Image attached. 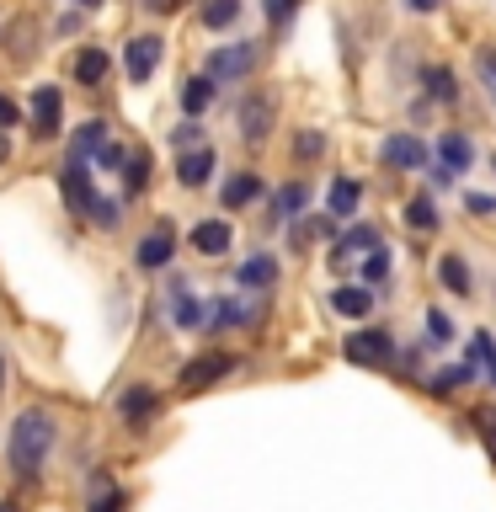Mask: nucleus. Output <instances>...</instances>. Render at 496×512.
Masks as SVG:
<instances>
[{"instance_id": "1", "label": "nucleus", "mask_w": 496, "mask_h": 512, "mask_svg": "<svg viewBox=\"0 0 496 512\" xmlns=\"http://www.w3.org/2000/svg\"><path fill=\"white\" fill-rule=\"evenodd\" d=\"M48 448H54V416L48 411H22L11 422V438H6V459H11V470L22 475V480H32L43 470V459H48Z\"/></svg>"}, {"instance_id": "2", "label": "nucleus", "mask_w": 496, "mask_h": 512, "mask_svg": "<svg viewBox=\"0 0 496 512\" xmlns=\"http://www.w3.org/2000/svg\"><path fill=\"white\" fill-rule=\"evenodd\" d=\"M256 59H262V43L246 38V43H224L208 54V80H240L256 70Z\"/></svg>"}, {"instance_id": "3", "label": "nucleus", "mask_w": 496, "mask_h": 512, "mask_svg": "<svg viewBox=\"0 0 496 512\" xmlns=\"http://www.w3.org/2000/svg\"><path fill=\"white\" fill-rule=\"evenodd\" d=\"M235 368V358L230 352H198L192 363H182V374H176V384H182L187 395H198V390H208V384H219L224 374Z\"/></svg>"}, {"instance_id": "4", "label": "nucleus", "mask_w": 496, "mask_h": 512, "mask_svg": "<svg viewBox=\"0 0 496 512\" xmlns=\"http://www.w3.org/2000/svg\"><path fill=\"white\" fill-rule=\"evenodd\" d=\"M342 352H347V363L384 368V363L395 358V342H390V331H352L347 342H342Z\"/></svg>"}, {"instance_id": "5", "label": "nucleus", "mask_w": 496, "mask_h": 512, "mask_svg": "<svg viewBox=\"0 0 496 512\" xmlns=\"http://www.w3.org/2000/svg\"><path fill=\"white\" fill-rule=\"evenodd\" d=\"M59 123H64V96H59V86H38V91H32V134H38V139H54Z\"/></svg>"}, {"instance_id": "6", "label": "nucleus", "mask_w": 496, "mask_h": 512, "mask_svg": "<svg viewBox=\"0 0 496 512\" xmlns=\"http://www.w3.org/2000/svg\"><path fill=\"white\" fill-rule=\"evenodd\" d=\"M272 118H278V96H272V91L246 96V102H240V134H246V139H267L272 134Z\"/></svg>"}, {"instance_id": "7", "label": "nucleus", "mask_w": 496, "mask_h": 512, "mask_svg": "<svg viewBox=\"0 0 496 512\" xmlns=\"http://www.w3.org/2000/svg\"><path fill=\"white\" fill-rule=\"evenodd\" d=\"M59 182H64V203H70L80 219H86V214H91V203H96V192H91V171L80 166V160H64Z\"/></svg>"}, {"instance_id": "8", "label": "nucleus", "mask_w": 496, "mask_h": 512, "mask_svg": "<svg viewBox=\"0 0 496 512\" xmlns=\"http://www.w3.org/2000/svg\"><path fill=\"white\" fill-rule=\"evenodd\" d=\"M134 256H139V267H144V272H160V267H166L171 256H176V230H171V224H155V230L139 240V251H134Z\"/></svg>"}, {"instance_id": "9", "label": "nucleus", "mask_w": 496, "mask_h": 512, "mask_svg": "<svg viewBox=\"0 0 496 512\" xmlns=\"http://www.w3.org/2000/svg\"><path fill=\"white\" fill-rule=\"evenodd\" d=\"M379 155H384V166H395V171L427 166V144H422V139H411V134H390V139L379 144Z\"/></svg>"}, {"instance_id": "10", "label": "nucleus", "mask_w": 496, "mask_h": 512, "mask_svg": "<svg viewBox=\"0 0 496 512\" xmlns=\"http://www.w3.org/2000/svg\"><path fill=\"white\" fill-rule=\"evenodd\" d=\"M155 64H160V38H128V48H123V70H128V80H150L155 75Z\"/></svg>"}, {"instance_id": "11", "label": "nucleus", "mask_w": 496, "mask_h": 512, "mask_svg": "<svg viewBox=\"0 0 496 512\" xmlns=\"http://www.w3.org/2000/svg\"><path fill=\"white\" fill-rule=\"evenodd\" d=\"M219 166V155H214V144H198V150H182V160H176V182L182 187H203L208 182V171Z\"/></svg>"}, {"instance_id": "12", "label": "nucleus", "mask_w": 496, "mask_h": 512, "mask_svg": "<svg viewBox=\"0 0 496 512\" xmlns=\"http://www.w3.org/2000/svg\"><path fill=\"white\" fill-rule=\"evenodd\" d=\"M118 416H123L128 427H144L155 416V395L144 390V384H128V390L118 395Z\"/></svg>"}, {"instance_id": "13", "label": "nucleus", "mask_w": 496, "mask_h": 512, "mask_svg": "<svg viewBox=\"0 0 496 512\" xmlns=\"http://www.w3.org/2000/svg\"><path fill=\"white\" fill-rule=\"evenodd\" d=\"M192 246H198L203 256H219V251H230V224H224V219H203L198 230H192Z\"/></svg>"}, {"instance_id": "14", "label": "nucleus", "mask_w": 496, "mask_h": 512, "mask_svg": "<svg viewBox=\"0 0 496 512\" xmlns=\"http://www.w3.org/2000/svg\"><path fill=\"white\" fill-rule=\"evenodd\" d=\"M102 144H107V123H102V118H91V123L75 134L70 160H80V166H86V160H96V150H102Z\"/></svg>"}, {"instance_id": "15", "label": "nucleus", "mask_w": 496, "mask_h": 512, "mask_svg": "<svg viewBox=\"0 0 496 512\" xmlns=\"http://www.w3.org/2000/svg\"><path fill=\"white\" fill-rule=\"evenodd\" d=\"M438 160H443V171H464L475 160V144L464 139V134H443L438 139Z\"/></svg>"}, {"instance_id": "16", "label": "nucleus", "mask_w": 496, "mask_h": 512, "mask_svg": "<svg viewBox=\"0 0 496 512\" xmlns=\"http://www.w3.org/2000/svg\"><path fill=\"white\" fill-rule=\"evenodd\" d=\"M240 283H246V288H272V283H278V262L262 256V251L246 256V262H240Z\"/></svg>"}, {"instance_id": "17", "label": "nucleus", "mask_w": 496, "mask_h": 512, "mask_svg": "<svg viewBox=\"0 0 496 512\" xmlns=\"http://www.w3.org/2000/svg\"><path fill=\"white\" fill-rule=\"evenodd\" d=\"M123 187H128V198H139V192L150 187V150L123 155Z\"/></svg>"}, {"instance_id": "18", "label": "nucleus", "mask_w": 496, "mask_h": 512, "mask_svg": "<svg viewBox=\"0 0 496 512\" xmlns=\"http://www.w3.org/2000/svg\"><path fill=\"white\" fill-rule=\"evenodd\" d=\"M379 246V230H374V224H358V230H347L342 240H336V262H347V256H358V251H374Z\"/></svg>"}, {"instance_id": "19", "label": "nucleus", "mask_w": 496, "mask_h": 512, "mask_svg": "<svg viewBox=\"0 0 496 512\" xmlns=\"http://www.w3.org/2000/svg\"><path fill=\"white\" fill-rule=\"evenodd\" d=\"M208 102H214V80H208V75H198V80H187V86H182V112L192 123H198V112H208Z\"/></svg>"}, {"instance_id": "20", "label": "nucleus", "mask_w": 496, "mask_h": 512, "mask_svg": "<svg viewBox=\"0 0 496 512\" xmlns=\"http://www.w3.org/2000/svg\"><path fill=\"white\" fill-rule=\"evenodd\" d=\"M336 304V315H347V320H363L368 310H374V299H368V288H336L331 294Z\"/></svg>"}, {"instance_id": "21", "label": "nucleus", "mask_w": 496, "mask_h": 512, "mask_svg": "<svg viewBox=\"0 0 496 512\" xmlns=\"http://www.w3.org/2000/svg\"><path fill=\"white\" fill-rule=\"evenodd\" d=\"M256 192H262V176H256V171H240V176H230V182H224V208L251 203Z\"/></svg>"}, {"instance_id": "22", "label": "nucleus", "mask_w": 496, "mask_h": 512, "mask_svg": "<svg viewBox=\"0 0 496 512\" xmlns=\"http://www.w3.org/2000/svg\"><path fill=\"white\" fill-rule=\"evenodd\" d=\"M358 198H363L358 182H331V192H326V203H331L336 219H352V214H358Z\"/></svg>"}, {"instance_id": "23", "label": "nucleus", "mask_w": 496, "mask_h": 512, "mask_svg": "<svg viewBox=\"0 0 496 512\" xmlns=\"http://www.w3.org/2000/svg\"><path fill=\"white\" fill-rule=\"evenodd\" d=\"M304 203H310V187H304V182H288L278 198H272V214H278V219H294Z\"/></svg>"}, {"instance_id": "24", "label": "nucleus", "mask_w": 496, "mask_h": 512, "mask_svg": "<svg viewBox=\"0 0 496 512\" xmlns=\"http://www.w3.org/2000/svg\"><path fill=\"white\" fill-rule=\"evenodd\" d=\"M438 278H443L448 294H470V267H464L459 256H443V262H438Z\"/></svg>"}, {"instance_id": "25", "label": "nucleus", "mask_w": 496, "mask_h": 512, "mask_svg": "<svg viewBox=\"0 0 496 512\" xmlns=\"http://www.w3.org/2000/svg\"><path fill=\"white\" fill-rule=\"evenodd\" d=\"M102 75H107V54H102V48H86V54L75 59V80H80V86H96Z\"/></svg>"}, {"instance_id": "26", "label": "nucleus", "mask_w": 496, "mask_h": 512, "mask_svg": "<svg viewBox=\"0 0 496 512\" xmlns=\"http://www.w3.org/2000/svg\"><path fill=\"white\" fill-rule=\"evenodd\" d=\"M406 219H411V230H438V203L422 192V198L406 203Z\"/></svg>"}, {"instance_id": "27", "label": "nucleus", "mask_w": 496, "mask_h": 512, "mask_svg": "<svg viewBox=\"0 0 496 512\" xmlns=\"http://www.w3.org/2000/svg\"><path fill=\"white\" fill-rule=\"evenodd\" d=\"M464 363H470V368H486V379H496V342H491L486 331L470 342V358H464Z\"/></svg>"}, {"instance_id": "28", "label": "nucleus", "mask_w": 496, "mask_h": 512, "mask_svg": "<svg viewBox=\"0 0 496 512\" xmlns=\"http://www.w3.org/2000/svg\"><path fill=\"white\" fill-rule=\"evenodd\" d=\"M470 379H475V368H470V363H454V368H443V374L432 379L427 390H432V395H448V390H459V384H470Z\"/></svg>"}, {"instance_id": "29", "label": "nucleus", "mask_w": 496, "mask_h": 512, "mask_svg": "<svg viewBox=\"0 0 496 512\" xmlns=\"http://www.w3.org/2000/svg\"><path fill=\"white\" fill-rule=\"evenodd\" d=\"M235 16H240V0H208V6H203V22L208 27H230Z\"/></svg>"}, {"instance_id": "30", "label": "nucleus", "mask_w": 496, "mask_h": 512, "mask_svg": "<svg viewBox=\"0 0 496 512\" xmlns=\"http://www.w3.org/2000/svg\"><path fill=\"white\" fill-rule=\"evenodd\" d=\"M384 278H390V251L374 246V251L363 256V283H384Z\"/></svg>"}, {"instance_id": "31", "label": "nucleus", "mask_w": 496, "mask_h": 512, "mask_svg": "<svg viewBox=\"0 0 496 512\" xmlns=\"http://www.w3.org/2000/svg\"><path fill=\"white\" fill-rule=\"evenodd\" d=\"M86 512H123V491L107 486V480H96V502Z\"/></svg>"}, {"instance_id": "32", "label": "nucleus", "mask_w": 496, "mask_h": 512, "mask_svg": "<svg viewBox=\"0 0 496 512\" xmlns=\"http://www.w3.org/2000/svg\"><path fill=\"white\" fill-rule=\"evenodd\" d=\"M475 64H480V80H486V96H491V107H496V48H480V54H475Z\"/></svg>"}, {"instance_id": "33", "label": "nucleus", "mask_w": 496, "mask_h": 512, "mask_svg": "<svg viewBox=\"0 0 496 512\" xmlns=\"http://www.w3.org/2000/svg\"><path fill=\"white\" fill-rule=\"evenodd\" d=\"M427 80H432V102H454V96H459V91H454V75H448L443 64H438V70H432Z\"/></svg>"}, {"instance_id": "34", "label": "nucleus", "mask_w": 496, "mask_h": 512, "mask_svg": "<svg viewBox=\"0 0 496 512\" xmlns=\"http://www.w3.org/2000/svg\"><path fill=\"white\" fill-rule=\"evenodd\" d=\"M475 422H480V427H475V432H480V443H486V454H491V464H496V411L486 406V411L475 416Z\"/></svg>"}, {"instance_id": "35", "label": "nucleus", "mask_w": 496, "mask_h": 512, "mask_svg": "<svg viewBox=\"0 0 496 512\" xmlns=\"http://www.w3.org/2000/svg\"><path fill=\"white\" fill-rule=\"evenodd\" d=\"M320 150H326V134H315V128H304V134L294 139V155H304V160H315Z\"/></svg>"}, {"instance_id": "36", "label": "nucleus", "mask_w": 496, "mask_h": 512, "mask_svg": "<svg viewBox=\"0 0 496 512\" xmlns=\"http://www.w3.org/2000/svg\"><path fill=\"white\" fill-rule=\"evenodd\" d=\"M86 219H91V224H102V230H112V224H118V203H112V198H96Z\"/></svg>"}, {"instance_id": "37", "label": "nucleus", "mask_w": 496, "mask_h": 512, "mask_svg": "<svg viewBox=\"0 0 496 512\" xmlns=\"http://www.w3.org/2000/svg\"><path fill=\"white\" fill-rule=\"evenodd\" d=\"M171 320H176V326H198V320H203V304H198V299H176Z\"/></svg>"}, {"instance_id": "38", "label": "nucleus", "mask_w": 496, "mask_h": 512, "mask_svg": "<svg viewBox=\"0 0 496 512\" xmlns=\"http://www.w3.org/2000/svg\"><path fill=\"white\" fill-rule=\"evenodd\" d=\"M427 331L438 336V342H432V347H443L448 336H454V326H448V315H443V310H432V315H427Z\"/></svg>"}, {"instance_id": "39", "label": "nucleus", "mask_w": 496, "mask_h": 512, "mask_svg": "<svg viewBox=\"0 0 496 512\" xmlns=\"http://www.w3.org/2000/svg\"><path fill=\"white\" fill-rule=\"evenodd\" d=\"M96 166H102V171H118V166H123V150H118V144H102V150H96Z\"/></svg>"}, {"instance_id": "40", "label": "nucleus", "mask_w": 496, "mask_h": 512, "mask_svg": "<svg viewBox=\"0 0 496 512\" xmlns=\"http://www.w3.org/2000/svg\"><path fill=\"white\" fill-rule=\"evenodd\" d=\"M171 139H176V144H182V150H198V123H192V118H187V123H182V128H176V134H171Z\"/></svg>"}, {"instance_id": "41", "label": "nucleus", "mask_w": 496, "mask_h": 512, "mask_svg": "<svg viewBox=\"0 0 496 512\" xmlns=\"http://www.w3.org/2000/svg\"><path fill=\"white\" fill-rule=\"evenodd\" d=\"M299 6V0H267V16H272V22H288V11H294Z\"/></svg>"}, {"instance_id": "42", "label": "nucleus", "mask_w": 496, "mask_h": 512, "mask_svg": "<svg viewBox=\"0 0 496 512\" xmlns=\"http://www.w3.org/2000/svg\"><path fill=\"white\" fill-rule=\"evenodd\" d=\"M470 208H475V214H491L496 198H486V192H470Z\"/></svg>"}, {"instance_id": "43", "label": "nucleus", "mask_w": 496, "mask_h": 512, "mask_svg": "<svg viewBox=\"0 0 496 512\" xmlns=\"http://www.w3.org/2000/svg\"><path fill=\"white\" fill-rule=\"evenodd\" d=\"M11 123H16V107L6 102V96H0V134H6V128H11Z\"/></svg>"}, {"instance_id": "44", "label": "nucleus", "mask_w": 496, "mask_h": 512, "mask_svg": "<svg viewBox=\"0 0 496 512\" xmlns=\"http://www.w3.org/2000/svg\"><path fill=\"white\" fill-rule=\"evenodd\" d=\"M6 160H11V139L0 134V166H6Z\"/></svg>"}, {"instance_id": "45", "label": "nucleus", "mask_w": 496, "mask_h": 512, "mask_svg": "<svg viewBox=\"0 0 496 512\" xmlns=\"http://www.w3.org/2000/svg\"><path fill=\"white\" fill-rule=\"evenodd\" d=\"M176 6V0H150V11H171Z\"/></svg>"}, {"instance_id": "46", "label": "nucleus", "mask_w": 496, "mask_h": 512, "mask_svg": "<svg viewBox=\"0 0 496 512\" xmlns=\"http://www.w3.org/2000/svg\"><path fill=\"white\" fill-rule=\"evenodd\" d=\"M411 6H416V11H432V6H438V0H411Z\"/></svg>"}, {"instance_id": "47", "label": "nucleus", "mask_w": 496, "mask_h": 512, "mask_svg": "<svg viewBox=\"0 0 496 512\" xmlns=\"http://www.w3.org/2000/svg\"><path fill=\"white\" fill-rule=\"evenodd\" d=\"M0 390H6V358H0Z\"/></svg>"}, {"instance_id": "48", "label": "nucleus", "mask_w": 496, "mask_h": 512, "mask_svg": "<svg viewBox=\"0 0 496 512\" xmlns=\"http://www.w3.org/2000/svg\"><path fill=\"white\" fill-rule=\"evenodd\" d=\"M0 512H16V507H11V502H0Z\"/></svg>"}, {"instance_id": "49", "label": "nucleus", "mask_w": 496, "mask_h": 512, "mask_svg": "<svg viewBox=\"0 0 496 512\" xmlns=\"http://www.w3.org/2000/svg\"><path fill=\"white\" fill-rule=\"evenodd\" d=\"M80 6H96V0H80Z\"/></svg>"}, {"instance_id": "50", "label": "nucleus", "mask_w": 496, "mask_h": 512, "mask_svg": "<svg viewBox=\"0 0 496 512\" xmlns=\"http://www.w3.org/2000/svg\"><path fill=\"white\" fill-rule=\"evenodd\" d=\"M491 166H496V160H491Z\"/></svg>"}]
</instances>
